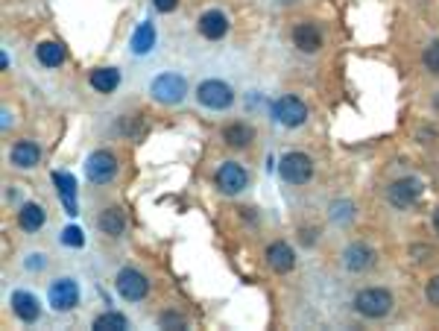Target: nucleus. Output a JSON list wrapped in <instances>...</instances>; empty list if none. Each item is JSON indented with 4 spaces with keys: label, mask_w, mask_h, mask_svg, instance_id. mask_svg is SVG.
Listing matches in <instances>:
<instances>
[{
    "label": "nucleus",
    "mask_w": 439,
    "mask_h": 331,
    "mask_svg": "<svg viewBox=\"0 0 439 331\" xmlns=\"http://www.w3.org/2000/svg\"><path fill=\"white\" fill-rule=\"evenodd\" d=\"M39 158H41V150H39V144H32V141H18L12 147V153H9V162H12L15 167H21V170L36 167Z\"/></svg>",
    "instance_id": "nucleus-13"
},
{
    "label": "nucleus",
    "mask_w": 439,
    "mask_h": 331,
    "mask_svg": "<svg viewBox=\"0 0 439 331\" xmlns=\"http://www.w3.org/2000/svg\"><path fill=\"white\" fill-rule=\"evenodd\" d=\"M354 308H357V314L366 319H381L392 311V293L384 288H366L357 293Z\"/></svg>",
    "instance_id": "nucleus-1"
},
{
    "label": "nucleus",
    "mask_w": 439,
    "mask_h": 331,
    "mask_svg": "<svg viewBox=\"0 0 439 331\" xmlns=\"http://www.w3.org/2000/svg\"><path fill=\"white\" fill-rule=\"evenodd\" d=\"M279 173L290 185H308L310 176H314V162L305 153H287L279 164Z\"/></svg>",
    "instance_id": "nucleus-3"
},
{
    "label": "nucleus",
    "mask_w": 439,
    "mask_h": 331,
    "mask_svg": "<svg viewBox=\"0 0 439 331\" xmlns=\"http://www.w3.org/2000/svg\"><path fill=\"white\" fill-rule=\"evenodd\" d=\"M419 193H422V182L416 176H404L389 185V202L396 205V209H410V205L419 200Z\"/></svg>",
    "instance_id": "nucleus-9"
},
{
    "label": "nucleus",
    "mask_w": 439,
    "mask_h": 331,
    "mask_svg": "<svg viewBox=\"0 0 439 331\" xmlns=\"http://www.w3.org/2000/svg\"><path fill=\"white\" fill-rule=\"evenodd\" d=\"M18 223H21V229H27V232H39L41 226H44V211H41V205L27 202L24 209H21V214H18Z\"/></svg>",
    "instance_id": "nucleus-22"
},
{
    "label": "nucleus",
    "mask_w": 439,
    "mask_h": 331,
    "mask_svg": "<svg viewBox=\"0 0 439 331\" xmlns=\"http://www.w3.org/2000/svg\"><path fill=\"white\" fill-rule=\"evenodd\" d=\"M372 264H375V253L366 244H352L349 249H345V267H349L352 273H363Z\"/></svg>",
    "instance_id": "nucleus-16"
},
{
    "label": "nucleus",
    "mask_w": 439,
    "mask_h": 331,
    "mask_svg": "<svg viewBox=\"0 0 439 331\" xmlns=\"http://www.w3.org/2000/svg\"><path fill=\"white\" fill-rule=\"evenodd\" d=\"M425 65L431 74H439V41H433L431 47L425 50Z\"/></svg>",
    "instance_id": "nucleus-25"
},
{
    "label": "nucleus",
    "mask_w": 439,
    "mask_h": 331,
    "mask_svg": "<svg viewBox=\"0 0 439 331\" xmlns=\"http://www.w3.org/2000/svg\"><path fill=\"white\" fill-rule=\"evenodd\" d=\"M126 325H129V319H126L123 314H118V311L100 314V317L94 319V328H97V331H123Z\"/></svg>",
    "instance_id": "nucleus-24"
},
{
    "label": "nucleus",
    "mask_w": 439,
    "mask_h": 331,
    "mask_svg": "<svg viewBox=\"0 0 439 331\" xmlns=\"http://www.w3.org/2000/svg\"><path fill=\"white\" fill-rule=\"evenodd\" d=\"M79 302V288L74 279H59L50 284V305L56 311H71Z\"/></svg>",
    "instance_id": "nucleus-10"
},
{
    "label": "nucleus",
    "mask_w": 439,
    "mask_h": 331,
    "mask_svg": "<svg viewBox=\"0 0 439 331\" xmlns=\"http://www.w3.org/2000/svg\"><path fill=\"white\" fill-rule=\"evenodd\" d=\"M91 85H94V91H100V94H111V91L120 85V71L118 67H97V71L91 74Z\"/></svg>",
    "instance_id": "nucleus-18"
},
{
    "label": "nucleus",
    "mask_w": 439,
    "mask_h": 331,
    "mask_svg": "<svg viewBox=\"0 0 439 331\" xmlns=\"http://www.w3.org/2000/svg\"><path fill=\"white\" fill-rule=\"evenodd\" d=\"M427 299H431V305L439 308V276H433L431 281H427Z\"/></svg>",
    "instance_id": "nucleus-28"
},
{
    "label": "nucleus",
    "mask_w": 439,
    "mask_h": 331,
    "mask_svg": "<svg viewBox=\"0 0 439 331\" xmlns=\"http://www.w3.org/2000/svg\"><path fill=\"white\" fill-rule=\"evenodd\" d=\"M433 229H436V235H439V209H436V214H433Z\"/></svg>",
    "instance_id": "nucleus-30"
},
{
    "label": "nucleus",
    "mask_w": 439,
    "mask_h": 331,
    "mask_svg": "<svg viewBox=\"0 0 439 331\" xmlns=\"http://www.w3.org/2000/svg\"><path fill=\"white\" fill-rule=\"evenodd\" d=\"M184 94H188V83H184L179 74H161V76H156L153 97L158 103H167V106H173V103H182Z\"/></svg>",
    "instance_id": "nucleus-4"
},
{
    "label": "nucleus",
    "mask_w": 439,
    "mask_h": 331,
    "mask_svg": "<svg viewBox=\"0 0 439 331\" xmlns=\"http://www.w3.org/2000/svg\"><path fill=\"white\" fill-rule=\"evenodd\" d=\"M12 311L18 319H24V323H36L39 319V299L27 290H15L12 293Z\"/></svg>",
    "instance_id": "nucleus-15"
},
{
    "label": "nucleus",
    "mask_w": 439,
    "mask_h": 331,
    "mask_svg": "<svg viewBox=\"0 0 439 331\" xmlns=\"http://www.w3.org/2000/svg\"><path fill=\"white\" fill-rule=\"evenodd\" d=\"M196 100H200L205 109L223 111V109H228L235 103V91L228 88L226 83H220V79H205V83L196 88Z\"/></svg>",
    "instance_id": "nucleus-2"
},
{
    "label": "nucleus",
    "mask_w": 439,
    "mask_h": 331,
    "mask_svg": "<svg viewBox=\"0 0 439 331\" xmlns=\"http://www.w3.org/2000/svg\"><path fill=\"white\" fill-rule=\"evenodd\" d=\"M53 182L59 185V197L65 202V211L67 214H76V182L74 176H67V173H53Z\"/></svg>",
    "instance_id": "nucleus-20"
},
{
    "label": "nucleus",
    "mask_w": 439,
    "mask_h": 331,
    "mask_svg": "<svg viewBox=\"0 0 439 331\" xmlns=\"http://www.w3.org/2000/svg\"><path fill=\"white\" fill-rule=\"evenodd\" d=\"M223 141L232 147V150H246V147L255 141V132H252V127H246V123H228L223 129Z\"/></svg>",
    "instance_id": "nucleus-17"
},
{
    "label": "nucleus",
    "mask_w": 439,
    "mask_h": 331,
    "mask_svg": "<svg viewBox=\"0 0 439 331\" xmlns=\"http://www.w3.org/2000/svg\"><path fill=\"white\" fill-rule=\"evenodd\" d=\"M85 173L94 185H106V182H111L114 173H118V158H114V153H109V150L91 153L88 164H85Z\"/></svg>",
    "instance_id": "nucleus-5"
},
{
    "label": "nucleus",
    "mask_w": 439,
    "mask_h": 331,
    "mask_svg": "<svg viewBox=\"0 0 439 331\" xmlns=\"http://www.w3.org/2000/svg\"><path fill=\"white\" fill-rule=\"evenodd\" d=\"M200 32L208 39V41H217V39H223L226 32H228V18L223 12H217V9H211V12H205L200 18Z\"/></svg>",
    "instance_id": "nucleus-14"
},
{
    "label": "nucleus",
    "mask_w": 439,
    "mask_h": 331,
    "mask_svg": "<svg viewBox=\"0 0 439 331\" xmlns=\"http://www.w3.org/2000/svg\"><path fill=\"white\" fill-rule=\"evenodd\" d=\"M267 264H270L272 273H281L284 276V273H290L296 267V255L284 241H275V244L267 246Z\"/></svg>",
    "instance_id": "nucleus-11"
},
{
    "label": "nucleus",
    "mask_w": 439,
    "mask_h": 331,
    "mask_svg": "<svg viewBox=\"0 0 439 331\" xmlns=\"http://www.w3.org/2000/svg\"><path fill=\"white\" fill-rule=\"evenodd\" d=\"M118 290L123 299H129V302H138V299H144V296L149 293V281L144 273H138L132 267H126L118 273Z\"/></svg>",
    "instance_id": "nucleus-6"
},
{
    "label": "nucleus",
    "mask_w": 439,
    "mask_h": 331,
    "mask_svg": "<svg viewBox=\"0 0 439 331\" xmlns=\"http://www.w3.org/2000/svg\"><path fill=\"white\" fill-rule=\"evenodd\" d=\"M158 323L164 325V328H176V331L188 328V323H184V317H179V314H161V317H158Z\"/></svg>",
    "instance_id": "nucleus-26"
},
{
    "label": "nucleus",
    "mask_w": 439,
    "mask_h": 331,
    "mask_svg": "<svg viewBox=\"0 0 439 331\" xmlns=\"http://www.w3.org/2000/svg\"><path fill=\"white\" fill-rule=\"evenodd\" d=\"M249 185V173L237 162H226L217 170V188L223 193H240Z\"/></svg>",
    "instance_id": "nucleus-8"
},
{
    "label": "nucleus",
    "mask_w": 439,
    "mask_h": 331,
    "mask_svg": "<svg viewBox=\"0 0 439 331\" xmlns=\"http://www.w3.org/2000/svg\"><path fill=\"white\" fill-rule=\"evenodd\" d=\"M153 3H156L158 12H173V9L179 6V0H153Z\"/></svg>",
    "instance_id": "nucleus-29"
},
{
    "label": "nucleus",
    "mask_w": 439,
    "mask_h": 331,
    "mask_svg": "<svg viewBox=\"0 0 439 331\" xmlns=\"http://www.w3.org/2000/svg\"><path fill=\"white\" fill-rule=\"evenodd\" d=\"M62 235H65L62 241H65L67 246H83V244H85V237H83V232H79L76 226H67V229H65Z\"/></svg>",
    "instance_id": "nucleus-27"
},
{
    "label": "nucleus",
    "mask_w": 439,
    "mask_h": 331,
    "mask_svg": "<svg viewBox=\"0 0 439 331\" xmlns=\"http://www.w3.org/2000/svg\"><path fill=\"white\" fill-rule=\"evenodd\" d=\"M275 120L281 123V127H302V123L308 120V106L299 97H281L279 103H275Z\"/></svg>",
    "instance_id": "nucleus-7"
},
{
    "label": "nucleus",
    "mask_w": 439,
    "mask_h": 331,
    "mask_svg": "<svg viewBox=\"0 0 439 331\" xmlns=\"http://www.w3.org/2000/svg\"><path fill=\"white\" fill-rule=\"evenodd\" d=\"M293 44L302 53H319V47H322V32L317 30V24H296V30H293Z\"/></svg>",
    "instance_id": "nucleus-12"
},
{
    "label": "nucleus",
    "mask_w": 439,
    "mask_h": 331,
    "mask_svg": "<svg viewBox=\"0 0 439 331\" xmlns=\"http://www.w3.org/2000/svg\"><path fill=\"white\" fill-rule=\"evenodd\" d=\"M100 229L106 232L109 237H120V235H123L126 217H123V211L118 209V205H111V209H106V211L100 214Z\"/></svg>",
    "instance_id": "nucleus-19"
},
{
    "label": "nucleus",
    "mask_w": 439,
    "mask_h": 331,
    "mask_svg": "<svg viewBox=\"0 0 439 331\" xmlns=\"http://www.w3.org/2000/svg\"><path fill=\"white\" fill-rule=\"evenodd\" d=\"M153 44H156V30H153V24H141V27L135 30V36H132V50L141 56V53L153 50Z\"/></svg>",
    "instance_id": "nucleus-23"
},
{
    "label": "nucleus",
    "mask_w": 439,
    "mask_h": 331,
    "mask_svg": "<svg viewBox=\"0 0 439 331\" xmlns=\"http://www.w3.org/2000/svg\"><path fill=\"white\" fill-rule=\"evenodd\" d=\"M36 56H39V62L44 67H59L65 62V47H62L59 41H41Z\"/></svg>",
    "instance_id": "nucleus-21"
}]
</instances>
